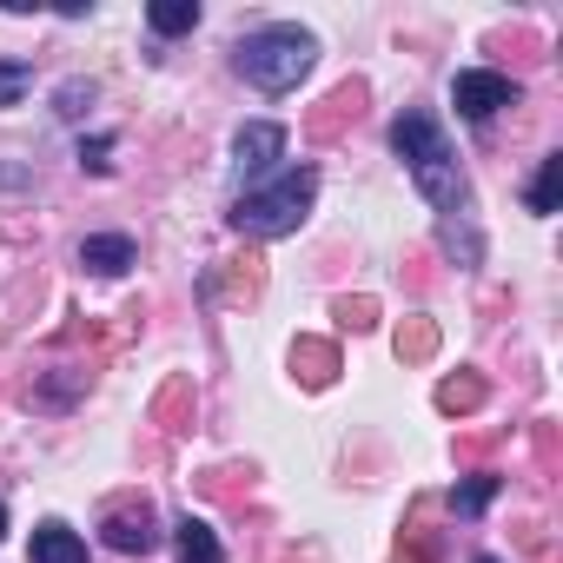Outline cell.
<instances>
[{
  "label": "cell",
  "instance_id": "obj_1",
  "mask_svg": "<svg viewBox=\"0 0 563 563\" xmlns=\"http://www.w3.org/2000/svg\"><path fill=\"white\" fill-rule=\"evenodd\" d=\"M391 146H398V159L411 166V179H418V192H424L431 206H457L464 173H457V153H451V140H444V126H438L431 113H418V107L398 113Z\"/></svg>",
  "mask_w": 563,
  "mask_h": 563
},
{
  "label": "cell",
  "instance_id": "obj_2",
  "mask_svg": "<svg viewBox=\"0 0 563 563\" xmlns=\"http://www.w3.org/2000/svg\"><path fill=\"white\" fill-rule=\"evenodd\" d=\"M312 60H319V47H312V34L306 27H258V34H245L239 41V74L258 87V93H286V87H299L306 74H312Z\"/></svg>",
  "mask_w": 563,
  "mask_h": 563
},
{
  "label": "cell",
  "instance_id": "obj_3",
  "mask_svg": "<svg viewBox=\"0 0 563 563\" xmlns=\"http://www.w3.org/2000/svg\"><path fill=\"white\" fill-rule=\"evenodd\" d=\"M312 199H319V173L299 166V173H286V179H272L265 192H245V199L232 206V225H239L245 239H278V232H292V225L312 212Z\"/></svg>",
  "mask_w": 563,
  "mask_h": 563
},
{
  "label": "cell",
  "instance_id": "obj_4",
  "mask_svg": "<svg viewBox=\"0 0 563 563\" xmlns=\"http://www.w3.org/2000/svg\"><path fill=\"white\" fill-rule=\"evenodd\" d=\"M451 107H457L464 120H497L504 107H517V87H510L504 74H490V67H471V74L451 80Z\"/></svg>",
  "mask_w": 563,
  "mask_h": 563
},
{
  "label": "cell",
  "instance_id": "obj_5",
  "mask_svg": "<svg viewBox=\"0 0 563 563\" xmlns=\"http://www.w3.org/2000/svg\"><path fill=\"white\" fill-rule=\"evenodd\" d=\"M100 537H107L120 556H146V550H159V517H153L146 504H126V510H113V517L100 523Z\"/></svg>",
  "mask_w": 563,
  "mask_h": 563
},
{
  "label": "cell",
  "instance_id": "obj_6",
  "mask_svg": "<svg viewBox=\"0 0 563 563\" xmlns=\"http://www.w3.org/2000/svg\"><path fill=\"white\" fill-rule=\"evenodd\" d=\"M278 153H286V126H272V120H258V126H245V133L232 140V159H239V173H265Z\"/></svg>",
  "mask_w": 563,
  "mask_h": 563
},
{
  "label": "cell",
  "instance_id": "obj_7",
  "mask_svg": "<svg viewBox=\"0 0 563 563\" xmlns=\"http://www.w3.org/2000/svg\"><path fill=\"white\" fill-rule=\"evenodd\" d=\"M133 258H140V252H133V239H126V232H93V239L80 245V265H87V272H100V278H120Z\"/></svg>",
  "mask_w": 563,
  "mask_h": 563
},
{
  "label": "cell",
  "instance_id": "obj_8",
  "mask_svg": "<svg viewBox=\"0 0 563 563\" xmlns=\"http://www.w3.org/2000/svg\"><path fill=\"white\" fill-rule=\"evenodd\" d=\"M34 563H87V543H80V530H67L60 517H47V523L34 530Z\"/></svg>",
  "mask_w": 563,
  "mask_h": 563
},
{
  "label": "cell",
  "instance_id": "obj_9",
  "mask_svg": "<svg viewBox=\"0 0 563 563\" xmlns=\"http://www.w3.org/2000/svg\"><path fill=\"white\" fill-rule=\"evenodd\" d=\"M173 543H179V563H225V550H219V537H212L206 517H179Z\"/></svg>",
  "mask_w": 563,
  "mask_h": 563
},
{
  "label": "cell",
  "instance_id": "obj_10",
  "mask_svg": "<svg viewBox=\"0 0 563 563\" xmlns=\"http://www.w3.org/2000/svg\"><path fill=\"white\" fill-rule=\"evenodd\" d=\"M146 21H153V34H192L199 27V0H153Z\"/></svg>",
  "mask_w": 563,
  "mask_h": 563
},
{
  "label": "cell",
  "instance_id": "obj_11",
  "mask_svg": "<svg viewBox=\"0 0 563 563\" xmlns=\"http://www.w3.org/2000/svg\"><path fill=\"white\" fill-rule=\"evenodd\" d=\"M556 192H563V153L543 159V173H537V186H530V212H556Z\"/></svg>",
  "mask_w": 563,
  "mask_h": 563
},
{
  "label": "cell",
  "instance_id": "obj_12",
  "mask_svg": "<svg viewBox=\"0 0 563 563\" xmlns=\"http://www.w3.org/2000/svg\"><path fill=\"white\" fill-rule=\"evenodd\" d=\"M27 87H34V67H21V60H0V107H14Z\"/></svg>",
  "mask_w": 563,
  "mask_h": 563
},
{
  "label": "cell",
  "instance_id": "obj_13",
  "mask_svg": "<svg viewBox=\"0 0 563 563\" xmlns=\"http://www.w3.org/2000/svg\"><path fill=\"white\" fill-rule=\"evenodd\" d=\"M490 490H497V477H471V484L451 497V504H457V517H477V510L490 504Z\"/></svg>",
  "mask_w": 563,
  "mask_h": 563
},
{
  "label": "cell",
  "instance_id": "obj_14",
  "mask_svg": "<svg viewBox=\"0 0 563 563\" xmlns=\"http://www.w3.org/2000/svg\"><path fill=\"white\" fill-rule=\"evenodd\" d=\"M107 153H113V140L100 133V140H87V146H80V166H87V173H107Z\"/></svg>",
  "mask_w": 563,
  "mask_h": 563
},
{
  "label": "cell",
  "instance_id": "obj_15",
  "mask_svg": "<svg viewBox=\"0 0 563 563\" xmlns=\"http://www.w3.org/2000/svg\"><path fill=\"white\" fill-rule=\"evenodd\" d=\"M0 537H8V504H0Z\"/></svg>",
  "mask_w": 563,
  "mask_h": 563
},
{
  "label": "cell",
  "instance_id": "obj_16",
  "mask_svg": "<svg viewBox=\"0 0 563 563\" xmlns=\"http://www.w3.org/2000/svg\"><path fill=\"white\" fill-rule=\"evenodd\" d=\"M477 563H497V556H477Z\"/></svg>",
  "mask_w": 563,
  "mask_h": 563
}]
</instances>
